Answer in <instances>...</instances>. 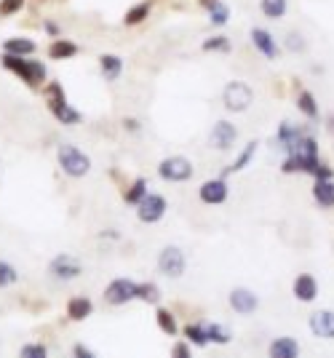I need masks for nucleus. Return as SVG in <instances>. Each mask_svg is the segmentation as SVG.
Returning a JSON list of instances; mask_svg holds the SVG:
<instances>
[{
	"mask_svg": "<svg viewBox=\"0 0 334 358\" xmlns=\"http://www.w3.org/2000/svg\"><path fill=\"white\" fill-rule=\"evenodd\" d=\"M171 356L174 358H190L192 356V342L190 339H179V342H174Z\"/></svg>",
	"mask_w": 334,
	"mask_h": 358,
	"instance_id": "58836bf2",
	"label": "nucleus"
},
{
	"mask_svg": "<svg viewBox=\"0 0 334 358\" xmlns=\"http://www.w3.org/2000/svg\"><path fill=\"white\" fill-rule=\"evenodd\" d=\"M99 72L107 83H115L120 75H123V59L118 54H102L99 56Z\"/></svg>",
	"mask_w": 334,
	"mask_h": 358,
	"instance_id": "f3484780",
	"label": "nucleus"
},
{
	"mask_svg": "<svg viewBox=\"0 0 334 358\" xmlns=\"http://www.w3.org/2000/svg\"><path fill=\"white\" fill-rule=\"evenodd\" d=\"M198 3H201V5H203V8H206V11H209V8H212V5H216V3H219V0H198Z\"/></svg>",
	"mask_w": 334,
	"mask_h": 358,
	"instance_id": "c03bdc74",
	"label": "nucleus"
},
{
	"mask_svg": "<svg viewBox=\"0 0 334 358\" xmlns=\"http://www.w3.org/2000/svg\"><path fill=\"white\" fill-rule=\"evenodd\" d=\"M313 201L324 209H334V177L332 179H313Z\"/></svg>",
	"mask_w": 334,
	"mask_h": 358,
	"instance_id": "6ab92c4d",
	"label": "nucleus"
},
{
	"mask_svg": "<svg viewBox=\"0 0 334 358\" xmlns=\"http://www.w3.org/2000/svg\"><path fill=\"white\" fill-rule=\"evenodd\" d=\"M192 174H195V166L185 155H168L158 164V177L166 182H190Z\"/></svg>",
	"mask_w": 334,
	"mask_h": 358,
	"instance_id": "20e7f679",
	"label": "nucleus"
},
{
	"mask_svg": "<svg viewBox=\"0 0 334 358\" xmlns=\"http://www.w3.org/2000/svg\"><path fill=\"white\" fill-rule=\"evenodd\" d=\"M19 281V273H16V267L11 262H5V260H0V289H8L14 287Z\"/></svg>",
	"mask_w": 334,
	"mask_h": 358,
	"instance_id": "72a5a7b5",
	"label": "nucleus"
},
{
	"mask_svg": "<svg viewBox=\"0 0 334 358\" xmlns=\"http://www.w3.org/2000/svg\"><path fill=\"white\" fill-rule=\"evenodd\" d=\"M43 96H46V104H51V102H65V99H67V94H65V86H62L59 80H51V83H46V86H43Z\"/></svg>",
	"mask_w": 334,
	"mask_h": 358,
	"instance_id": "f704fd0d",
	"label": "nucleus"
},
{
	"mask_svg": "<svg viewBox=\"0 0 334 358\" xmlns=\"http://www.w3.org/2000/svg\"><path fill=\"white\" fill-rule=\"evenodd\" d=\"M227 305H230V311L238 313V315H254L260 311V294L254 289L236 287L227 294Z\"/></svg>",
	"mask_w": 334,
	"mask_h": 358,
	"instance_id": "9d476101",
	"label": "nucleus"
},
{
	"mask_svg": "<svg viewBox=\"0 0 334 358\" xmlns=\"http://www.w3.org/2000/svg\"><path fill=\"white\" fill-rule=\"evenodd\" d=\"M182 335H185V339H190L195 348H206V345H209V335H206V321H195V324H188Z\"/></svg>",
	"mask_w": 334,
	"mask_h": 358,
	"instance_id": "bb28decb",
	"label": "nucleus"
},
{
	"mask_svg": "<svg viewBox=\"0 0 334 358\" xmlns=\"http://www.w3.org/2000/svg\"><path fill=\"white\" fill-rule=\"evenodd\" d=\"M155 262H158L161 276H166V278H182L185 270H188V257H185V251L179 246H164L158 251Z\"/></svg>",
	"mask_w": 334,
	"mask_h": 358,
	"instance_id": "39448f33",
	"label": "nucleus"
},
{
	"mask_svg": "<svg viewBox=\"0 0 334 358\" xmlns=\"http://www.w3.org/2000/svg\"><path fill=\"white\" fill-rule=\"evenodd\" d=\"M19 356H22V358H46L48 356V348L43 345V342H27V345H22Z\"/></svg>",
	"mask_w": 334,
	"mask_h": 358,
	"instance_id": "c9c22d12",
	"label": "nucleus"
},
{
	"mask_svg": "<svg viewBox=\"0 0 334 358\" xmlns=\"http://www.w3.org/2000/svg\"><path fill=\"white\" fill-rule=\"evenodd\" d=\"M72 356H86V358H94V350H89L86 345H80V342H75L72 345Z\"/></svg>",
	"mask_w": 334,
	"mask_h": 358,
	"instance_id": "a19ab883",
	"label": "nucleus"
},
{
	"mask_svg": "<svg viewBox=\"0 0 334 358\" xmlns=\"http://www.w3.org/2000/svg\"><path fill=\"white\" fill-rule=\"evenodd\" d=\"M147 16H150V3L144 0V3H137V5H131V8L126 11L123 24H126V27H137V24H142Z\"/></svg>",
	"mask_w": 334,
	"mask_h": 358,
	"instance_id": "c756f323",
	"label": "nucleus"
},
{
	"mask_svg": "<svg viewBox=\"0 0 334 358\" xmlns=\"http://www.w3.org/2000/svg\"><path fill=\"white\" fill-rule=\"evenodd\" d=\"M3 51L5 54H16V56H32L38 46H35V41H30V38H8L5 43H3Z\"/></svg>",
	"mask_w": 334,
	"mask_h": 358,
	"instance_id": "5701e85b",
	"label": "nucleus"
},
{
	"mask_svg": "<svg viewBox=\"0 0 334 358\" xmlns=\"http://www.w3.org/2000/svg\"><path fill=\"white\" fill-rule=\"evenodd\" d=\"M249 41H252V46L257 48V54H260L263 59H267V62H276V59L281 56V46H278V41H276V35H273L270 30H265V27H252Z\"/></svg>",
	"mask_w": 334,
	"mask_h": 358,
	"instance_id": "9b49d317",
	"label": "nucleus"
},
{
	"mask_svg": "<svg viewBox=\"0 0 334 358\" xmlns=\"http://www.w3.org/2000/svg\"><path fill=\"white\" fill-rule=\"evenodd\" d=\"M297 110L305 115L308 120H318L321 118V110H318V102H315V96L311 91H300L297 94Z\"/></svg>",
	"mask_w": 334,
	"mask_h": 358,
	"instance_id": "393cba45",
	"label": "nucleus"
},
{
	"mask_svg": "<svg viewBox=\"0 0 334 358\" xmlns=\"http://www.w3.org/2000/svg\"><path fill=\"white\" fill-rule=\"evenodd\" d=\"M257 150H260V142L257 139H252V142L246 144L243 150L238 153V158L230 164V166H225L222 168V177H227V174H236V171H243V168L249 166L252 161H254V155H257Z\"/></svg>",
	"mask_w": 334,
	"mask_h": 358,
	"instance_id": "412c9836",
	"label": "nucleus"
},
{
	"mask_svg": "<svg viewBox=\"0 0 334 358\" xmlns=\"http://www.w3.org/2000/svg\"><path fill=\"white\" fill-rule=\"evenodd\" d=\"M46 32H48V35H51V38H59V32H62V30H59V24L46 22Z\"/></svg>",
	"mask_w": 334,
	"mask_h": 358,
	"instance_id": "37998d69",
	"label": "nucleus"
},
{
	"mask_svg": "<svg viewBox=\"0 0 334 358\" xmlns=\"http://www.w3.org/2000/svg\"><path fill=\"white\" fill-rule=\"evenodd\" d=\"M48 276L56 278V281H75V278L83 276V265H80V260H75L72 254H56L48 262Z\"/></svg>",
	"mask_w": 334,
	"mask_h": 358,
	"instance_id": "1a4fd4ad",
	"label": "nucleus"
},
{
	"mask_svg": "<svg viewBox=\"0 0 334 358\" xmlns=\"http://www.w3.org/2000/svg\"><path fill=\"white\" fill-rule=\"evenodd\" d=\"M305 131H308V128H305L302 123H294V120H281V126H278V131H276V139H278L281 147H287L289 150V147L297 142Z\"/></svg>",
	"mask_w": 334,
	"mask_h": 358,
	"instance_id": "a211bd4d",
	"label": "nucleus"
},
{
	"mask_svg": "<svg viewBox=\"0 0 334 358\" xmlns=\"http://www.w3.org/2000/svg\"><path fill=\"white\" fill-rule=\"evenodd\" d=\"M137 300H142L147 305H158L161 302V289H158V284H153V281L137 284Z\"/></svg>",
	"mask_w": 334,
	"mask_h": 358,
	"instance_id": "7c9ffc66",
	"label": "nucleus"
},
{
	"mask_svg": "<svg viewBox=\"0 0 334 358\" xmlns=\"http://www.w3.org/2000/svg\"><path fill=\"white\" fill-rule=\"evenodd\" d=\"M78 51H80V48H78L75 41H67V38H54L51 46H48V59H54V62H65V59H72Z\"/></svg>",
	"mask_w": 334,
	"mask_h": 358,
	"instance_id": "aec40b11",
	"label": "nucleus"
},
{
	"mask_svg": "<svg viewBox=\"0 0 334 358\" xmlns=\"http://www.w3.org/2000/svg\"><path fill=\"white\" fill-rule=\"evenodd\" d=\"M155 324H158V329L168 337H177L179 335V324H177V315L168 311V308H158L155 311Z\"/></svg>",
	"mask_w": 334,
	"mask_h": 358,
	"instance_id": "b1692460",
	"label": "nucleus"
},
{
	"mask_svg": "<svg viewBox=\"0 0 334 358\" xmlns=\"http://www.w3.org/2000/svg\"><path fill=\"white\" fill-rule=\"evenodd\" d=\"M267 353L273 358H297L302 353V348H300V342H297L294 337H276V339L270 342Z\"/></svg>",
	"mask_w": 334,
	"mask_h": 358,
	"instance_id": "dca6fc26",
	"label": "nucleus"
},
{
	"mask_svg": "<svg viewBox=\"0 0 334 358\" xmlns=\"http://www.w3.org/2000/svg\"><path fill=\"white\" fill-rule=\"evenodd\" d=\"M102 300L113 308H120V305H129L131 300H137V284L131 278H113L104 291H102Z\"/></svg>",
	"mask_w": 334,
	"mask_h": 358,
	"instance_id": "423d86ee",
	"label": "nucleus"
},
{
	"mask_svg": "<svg viewBox=\"0 0 334 358\" xmlns=\"http://www.w3.org/2000/svg\"><path fill=\"white\" fill-rule=\"evenodd\" d=\"M230 195V185H227V177H214V179H206L201 188H198V198L206 203V206H222Z\"/></svg>",
	"mask_w": 334,
	"mask_h": 358,
	"instance_id": "f8f14e48",
	"label": "nucleus"
},
{
	"mask_svg": "<svg viewBox=\"0 0 334 358\" xmlns=\"http://www.w3.org/2000/svg\"><path fill=\"white\" fill-rule=\"evenodd\" d=\"M89 315H94V302L89 300V297H72L70 302H67V318L70 321H86Z\"/></svg>",
	"mask_w": 334,
	"mask_h": 358,
	"instance_id": "4be33fe9",
	"label": "nucleus"
},
{
	"mask_svg": "<svg viewBox=\"0 0 334 358\" xmlns=\"http://www.w3.org/2000/svg\"><path fill=\"white\" fill-rule=\"evenodd\" d=\"M222 104L227 113H246L254 104V89L246 80H230L222 89Z\"/></svg>",
	"mask_w": 334,
	"mask_h": 358,
	"instance_id": "7ed1b4c3",
	"label": "nucleus"
},
{
	"mask_svg": "<svg viewBox=\"0 0 334 358\" xmlns=\"http://www.w3.org/2000/svg\"><path fill=\"white\" fill-rule=\"evenodd\" d=\"M236 142H238V126L227 118L216 120L209 131V147L216 153H227Z\"/></svg>",
	"mask_w": 334,
	"mask_h": 358,
	"instance_id": "0eeeda50",
	"label": "nucleus"
},
{
	"mask_svg": "<svg viewBox=\"0 0 334 358\" xmlns=\"http://www.w3.org/2000/svg\"><path fill=\"white\" fill-rule=\"evenodd\" d=\"M0 65H3L8 72L19 75L30 89H41V86H46L48 70L41 59H27V56H16V54H5V51H3Z\"/></svg>",
	"mask_w": 334,
	"mask_h": 358,
	"instance_id": "f257e3e1",
	"label": "nucleus"
},
{
	"mask_svg": "<svg viewBox=\"0 0 334 358\" xmlns=\"http://www.w3.org/2000/svg\"><path fill=\"white\" fill-rule=\"evenodd\" d=\"M334 177V168L329 166V164H318V168H315V174H313V179H332Z\"/></svg>",
	"mask_w": 334,
	"mask_h": 358,
	"instance_id": "ea45409f",
	"label": "nucleus"
},
{
	"mask_svg": "<svg viewBox=\"0 0 334 358\" xmlns=\"http://www.w3.org/2000/svg\"><path fill=\"white\" fill-rule=\"evenodd\" d=\"M123 128H126V131H140V128H142V123H140L137 118H126L123 120Z\"/></svg>",
	"mask_w": 334,
	"mask_h": 358,
	"instance_id": "79ce46f5",
	"label": "nucleus"
},
{
	"mask_svg": "<svg viewBox=\"0 0 334 358\" xmlns=\"http://www.w3.org/2000/svg\"><path fill=\"white\" fill-rule=\"evenodd\" d=\"M27 0H0V16H14L24 8Z\"/></svg>",
	"mask_w": 334,
	"mask_h": 358,
	"instance_id": "e433bc0d",
	"label": "nucleus"
},
{
	"mask_svg": "<svg viewBox=\"0 0 334 358\" xmlns=\"http://www.w3.org/2000/svg\"><path fill=\"white\" fill-rule=\"evenodd\" d=\"M227 22H230V8L219 0L216 5L209 8V24H212V27H225Z\"/></svg>",
	"mask_w": 334,
	"mask_h": 358,
	"instance_id": "473e14b6",
	"label": "nucleus"
},
{
	"mask_svg": "<svg viewBox=\"0 0 334 358\" xmlns=\"http://www.w3.org/2000/svg\"><path fill=\"white\" fill-rule=\"evenodd\" d=\"M206 335H209V342H214V345H227L233 339L230 326L216 324V321H206Z\"/></svg>",
	"mask_w": 334,
	"mask_h": 358,
	"instance_id": "cd10ccee",
	"label": "nucleus"
},
{
	"mask_svg": "<svg viewBox=\"0 0 334 358\" xmlns=\"http://www.w3.org/2000/svg\"><path fill=\"white\" fill-rule=\"evenodd\" d=\"M56 164L65 177L70 179H83L91 171V158L78 147V144H59L56 147Z\"/></svg>",
	"mask_w": 334,
	"mask_h": 358,
	"instance_id": "f03ea898",
	"label": "nucleus"
},
{
	"mask_svg": "<svg viewBox=\"0 0 334 358\" xmlns=\"http://www.w3.org/2000/svg\"><path fill=\"white\" fill-rule=\"evenodd\" d=\"M308 329L318 339H334V311H329V308L313 311L308 315Z\"/></svg>",
	"mask_w": 334,
	"mask_h": 358,
	"instance_id": "ddd939ff",
	"label": "nucleus"
},
{
	"mask_svg": "<svg viewBox=\"0 0 334 358\" xmlns=\"http://www.w3.org/2000/svg\"><path fill=\"white\" fill-rule=\"evenodd\" d=\"M144 195H147V179H134L129 188H126V192H123V201L129 203V206H134L137 209V203L142 201Z\"/></svg>",
	"mask_w": 334,
	"mask_h": 358,
	"instance_id": "c85d7f7f",
	"label": "nucleus"
},
{
	"mask_svg": "<svg viewBox=\"0 0 334 358\" xmlns=\"http://www.w3.org/2000/svg\"><path fill=\"white\" fill-rule=\"evenodd\" d=\"M318 278L313 273H300L294 281H291V294L297 302H315L318 300Z\"/></svg>",
	"mask_w": 334,
	"mask_h": 358,
	"instance_id": "4468645a",
	"label": "nucleus"
},
{
	"mask_svg": "<svg viewBox=\"0 0 334 358\" xmlns=\"http://www.w3.org/2000/svg\"><path fill=\"white\" fill-rule=\"evenodd\" d=\"M168 212V201L164 195H158V192H147L142 201L137 203V216H140V222L144 225H155V222H161Z\"/></svg>",
	"mask_w": 334,
	"mask_h": 358,
	"instance_id": "6e6552de",
	"label": "nucleus"
},
{
	"mask_svg": "<svg viewBox=\"0 0 334 358\" xmlns=\"http://www.w3.org/2000/svg\"><path fill=\"white\" fill-rule=\"evenodd\" d=\"M305 46H308V43H305V38H302L300 32H289L287 35V48L291 54H302Z\"/></svg>",
	"mask_w": 334,
	"mask_h": 358,
	"instance_id": "4c0bfd02",
	"label": "nucleus"
},
{
	"mask_svg": "<svg viewBox=\"0 0 334 358\" xmlns=\"http://www.w3.org/2000/svg\"><path fill=\"white\" fill-rule=\"evenodd\" d=\"M48 110H51V115L56 118V123H62V126H78V123H83V113L75 110L67 99H65V102H51Z\"/></svg>",
	"mask_w": 334,
	"mask_h": 358,
	"instance_id": "2eb2a0df",
	"label": "nucleus"
},
{
	"mask_svg": "<svg viewBox=\"0 0 334 358\" xmlns=\"http://www.w3.org/2000/svg\"><path fill=\"white\" fill-rule=\"evenodd\" d=\"M287 8H289V0H260V11H263L265 19H284L287 16Z\"/></svg>",
	"mask_w": 334,
	"mask_h": 358,
	"instance_id": "a878e982",
	"label": "nucleus"
},
{
	"mask_svg": "<svg viewBox=\"0 0 334 358\" xmlns=\"http://www.w3.org/2000/svg\"><path fill=\"white\" fill-rule=\"evenodd\" d=\"M201 48H203L206 54H227V51L233 48V43H230L227 35H212V38H206V41L201 43Z\"/></svg>",
	"mask_w": 334,
	"mask_h": 358,
	"instance_id": "2f4dec72",
	"label": "nucleus"
},
{
	"mask_svg": "<svg viewBox=\"0 0 334 358\" xmlns=\"http://www.w3.org/2000/svg\"><path fill=\"white\" fill-rule=\"evenodd\" d=\"M326 131H329V134L334 137V115H329V118H326Z\"/></svg>",
	"mask_w": 334,
	"mask_h": 358,
	"instance_id": "a18cd8bd",
	"label": "nucleus"
}]
</instances>
